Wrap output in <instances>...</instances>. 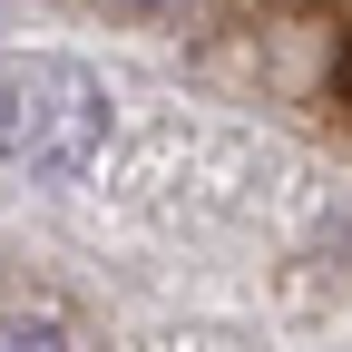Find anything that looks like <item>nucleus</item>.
<instances>
[{
	"label": "nucleus",
	"instance_id": "1",
	"mask_svg": "<svg viewBox=\"0 0 352 352\" xmlns=\"http://www.w3.org/2000/svg\"><path fill=\"white\" fill-rule=\"evenodd\" d=\"M108 138V88L69 59H0V157L39 176H78Z\"/></svg>",
	"mask_w": 352,
	"mask_h": 352
},
{
	"label": "nucleus",
	"instance_id": "2",
	"mask_svg": "<svg viewBox=\"0 0 352 352\" xmlns=\"http://www.w3.org/2000/svg\"><path fill=\"white\" fill-rule=\"evenodd\" d=\"M0 352H50V333H0Z\"/></svg>",
	"mask_w": 352,
	"mask_h": 352
},
{
	"label": "nucleus",
	"instance_id": "3",
	"mask_svg": "<svg viewBox=\"0 0 352 352\" xmlns=\"http://www.w3.org/2000/svg\"><path fill=\"white\" fill-rule=\"evenodd\" d=\"M342 98H352V50H342Z\"/></svg>",
	"mask_w": 352,
	"mask_h": 352
}]
</instances>
